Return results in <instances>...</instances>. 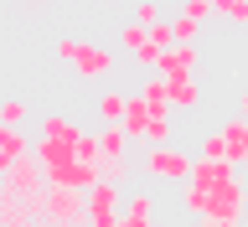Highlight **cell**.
I'll return each instance as SVG.
<instances>
[{
  "mask_svg": "<svg viewBox=\"0 0 248 227\" xmlns=\"http://www.w3.org/2000/svg\"><path fill=\"white\" fill-rule=\"evenodd\" d=\"M36 227H93V217H88V191L62 186V181H46Z\"/></svg>",
  "mask_w": 248,
  "mask_h": 227,
  "instance_id": "cell-1",
  "label": "cell"
},
{
  "mask_svg": "<svg viewBox=\"0 0 248 227\" xmlns=\"http://www.w3.org/2000/svg\"><path fill=\"white\" fill-rule=\"evenodd\" d=\"M140 170H145V176H155V181L186 186L191 176H197V155L181 150V145H145V155H140Z\"/></svg>",
  "mask_w": 248,
  "mask_h": 227,
  "instance_id": "cell-2",
  "label": "cell"
},
{
  "mask_svg": "<svg viewBox=\"0 0 248 227\" xmlns=\"http://www.w3.org/2000/svg\"><path fill=\"white\" fill-rule=\"evenodd\" d=\"M124 201H129V191L114 181H98L88 191V217L93 222H124Z\"/></svg>",
  "mask_w": 248,
  "mask_h": 227,
  "instance_id": "cell-3",
  "label": "cell"
},
{
  "mask_svg": "<svg viewBox=\"0 0 248 227\" xmlns=\"http://www.w3.org/2000/svg\"><path fill=\"white\" fill-rule=\"evenodd\" d=\"M197 186H207V191H228V186L243 181V170L232 166V160H202L197 155V176H191Z\"/></svg>",
  "mask_w": 248,
  "mask_h": 227,
  "instance_id": "cell-4",
  "label": "cell"
},
{
  "mask_svg": "<svg viewBox=\"0 0 248 227\" xmlns=\"http://www.w3.org/2000/svg\"><path fill=\"white\" fill-rule=\"evenodd\" d=\"M73 73L83 77V83H98V77H108V73H114V46H93V42H88V52L78 57Z\"/></svg>",
  "mask_w": 248,
  "mask_h": 227,
  "instance_id": "cell-5",
  "label": "cell"
},
{
  "mask_svg": "<svg viewBox=\"0 0 248 227\" xmlns=\"http://www.w3.org/2000/svg\"><path fill=\"white\" fill-rule=\"evenodd\" d=\"M36 139H57V145H83V129H78L67 114H42V124H36Z\"/></svg>",
  "mask_w": 248,
  "mask_h": 227,
  "instance_id": "cell-6",
  "label": "cell"
},
{
  "mask_svg": "<svg viewBox=\"0 0 248 227\" xmlns=\"http://www.w3.org/2000/svg\"><path fill=\"white\" fill-rule=\"evenodd\" d=\"M197 67H202V52L176 42V46L166 52V62H160V77H197Z\"/></svg>",
  "mask_w": 248,
  "mask_h": 227,
  "instance_id": "cell-7",
  "label": "cell"
},
{
  "mask_svg": "<svg viewBox=\"0 0 248 227\" xmlns=\"http://www.w3.org/2000/svg\"><path fill=\"white\" fill-rule=\"evenodd\" d=\"M124 227H155V197L145 186H135L129 201H124Z\"/></svg>",
  "mask_w": 248,
  "mask_h": 227,
  "instance_id": "cell-8",
  "label": "cell"
},
{
  "mask_svg": "<svg viewBox=\"0 0 248 227\" xmlns=\"http://www.w3.org/2000/svg\"><path fill=\"white\" fill-rule=\"evenodd\" d=\"M31 150H36V139H26V129H5V135H0V166L5 170L31 160Z\"/></svg>",
  "mask_w": 248,
  "mask_h": 227,
  "instance_id": "cell-9",
  "label": "cell"
},
{
  "mask_svg": "<svg viewBox=\"0 0 248 227\" xmlns=\"http://www.w3.org/2000/svg\"><path fill=\"white\" fill-rule=\"evenodd\" d=\"M222 135H228V145H232V166L248 170V119H243V114H232V119L222 124Z\"/></svg>",
  "mask_w": 248,
  "mask_h": 227,
  "instance_id": "cell-10",
  "label": "cell"
},
{
  "mask_svg": "<svg viewBox=\"0 0 248 227\" xmlns=\"http://www.w3.org/2000/svg\"><path fill=\"white\" fill-rule=\"evenodd\" d=\"M93 108H98V119H104V124H124V114H129V93H119V88H104Z\"/></svg>",
  "mask_w": 248,
  "mask_h": 227,
  "instance_id": "cell-11",
  "label": "cell"
},
{
  "mask_svg": "<svg viewBox=\"0 0 248 227\" xmlns=\"http://www.w3.org/2000/svg\"><path fill=\"white\" fill-rule=\"evenodd\" d=\"M98 150H104V160H124V155H129L124 124H104V129H98Z\"/></svg>",
  "mask_w": 248,
  "mask_h": 227,
  "instance_id": "cell-12",
  "label": "cell"
},
{
  "mask_svg": "<svg viewBox=\"0 0 248 227\" xmlns=\"http://www.w3.org/2000/svg\"><path fill=\"white\" fill-rule=\"evenodd\" d=\"M166 88H170V108H197L202 104L197 77H166Z\"/></svg>",
  "mask_w": 248,
  "mask_h": 227,
  "instance_id": "cell-13",
  "label": "cell"
},
{
  "mask_svg": "<svg viewBox=\"0 0 248 227\" xmlns=\"http://www.w3.org/2000/svg\"><path fill=\"white\" fill-rule=\"evenodd\" d=\"M197 155H202V160H232V145H228V135H222V129H207V135H202V145H197Z\"/></svg>",
  "mask_w": 248,
  "mask_h": 227,
  "instance_id": "cell-14",
  "label": "cell"
},
{
  "mask_svg": "<svg viewBox=\"0 0 248 227\" xmlns=\"http://www.w3.org/2000/svg\"><path fill=\"white\" fill-rule=\"evenodd\" d=\"M119 46H129V57H135V52H145V46H150V26H140V21L119 26Z\"/></svg>",
  "mask_w": 248,
  "mask_h": 227,
  "instance_id": "cell-15",
  "label": "cell"
},
{
  "mask_svg": "<svg viewBox=\"0 0 248 227\" xmlns=\"http://www.w3.org/2000/svg\"><path fill=\"white\" fill-rule=\"evenodd\" d=\"M212 11L232 26H248V0H212Z\"/></svg>",
  "mask_w": 248,
  "mask_h": 227,
  "instance_id": "cell-16",
  "label": "cell"
},
{
  "mask_svg": "<svg viewBox=\"0 0 248 227\" xmlns=\"http://www.w3.org/2000/svg\"><path fill=\"white\" fill-rule=\"evenodd\" d=\"M26 98H5V108H0V124H5V129H21V124H26Z\"/></svg>",
  "mask_w": 248,
  "mask_h": 227,
  "instance_id": "cell-17",
  "label": "cell"
},
{
  "mask_svg": "<svg viewBox=\"0 0 248 227\" xmlns=\"http://www.w3.org/2000/svg\"><path fill=\"white\" fill-rule=\"evenodd\" d=\"M83 52H88V36H62V42H57V57L73 62V67H78V57H83Z\"/></svg>",
  "mask_w": 248,
  "mask_h": 227,
  "instance_id": "cell-18",
  "label": "cell"
},
{
  "mask_svg": "<svg viewBox=\"0 0 248 227\" xmlns=\"http://www.w3.org/2000/svg\"><path fill=\"white\" fill-rule=\"evenodd\" d=\"M197 26H202V21H191V15H176V21H170V31H176V42H181V46L197 42Z\"/></svg>",
  "mask_w": 248,
  "mask_h": 227,
  "instance_id": "cell-19",
  "label": "cell"
},
{
  "mask_svg": "<svg viewBox=\"0 0 248 227\" xmlns=\"http://www.w3.org/2000/svg\"><path fill=\"white\" fill-rule=\"evenodd\" d=\"M129 176H135V166H129V155H124V160H108V166H104V181H114V186H124Z\"/></svg>",
  "mask_w": 248,
  "mask_h": 227,
  "instance_id": "cell-20",
  "label": "cell"
},
{
  "mask_svg": "<svg viewBox=\"0 0 248 227\" xmlns=\"http://www.w3.org/2000/svg\"><path fill=\"white\" fill-rule=\"evenodd\" d=\"M135 21H140V26H155V21H166V15H160L155 0H145V5H135Z\"/></svg>",
  "mask_w": 248,
  "mask_h": 227,
  "instance_id": "cell-21",
  "label": "cell"
},
{
  "mask_svg": "<svg viewBox=\"0 0 248 227\" xmlns=\"http://www.w3.org/2000/svg\"><path fill=\"white\" fill-rule=\"evenodd\" d=\"M181 15H191V21H207V15H217V11H212V0H186Z\"/></svg>",
  "mask_w": 248,
  "mask_h": 227,
  "instance_id": "cell-22",
  "label": "cell"
},
{
  "mask_svg": "<svg viewBox=\"0 0 248 227\" xmlns=\"http://www.w3.org/2000/svg\"><path fill=\"white\" fill-rule=\"evenodd\" d=\"M238 114L248 119V88H238Z\"/></svg>",
  "mask_w": 248,
  "mask_h": 227,
  "instance_id": "cell-23",
  "label": "cell"
},
{
  "mask_svg": "<svg viewBox=\"0 0 248 227\" xmlns=\"http://www.w3.org/2000/svg\"><path fill=\"white\" fill-rule=\"evenodd\" d=\"M191 227H232V222H212V217H197Z\"/></svg>",
  "mask_w": 248,
  "mask_h": 227,
  "instance_id": "cell-24",
  "label": "cell"
},
{
  "mask_svg": "<svg viewBox=\"0 0 248 227\" xmlns=\"http://www.w3.org/2000/svg\"><path fill=\"white\" fill-rule=\"evenodd\" d=\"M93 227H124V222H93Z\"/></svg>",
  "mask_w": 248,
  "mask_h": 227,
  "instance_id": "cell-25",
  "label": "cell"
}]
</instances>
